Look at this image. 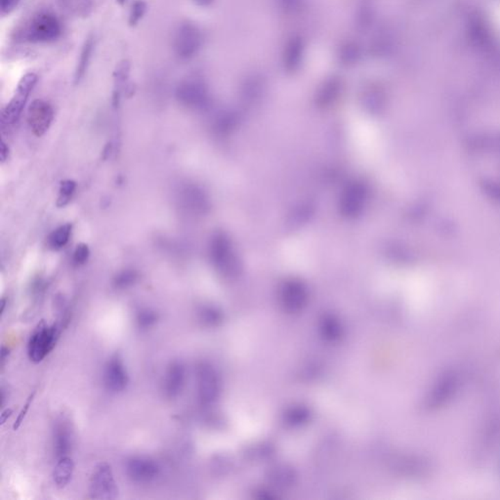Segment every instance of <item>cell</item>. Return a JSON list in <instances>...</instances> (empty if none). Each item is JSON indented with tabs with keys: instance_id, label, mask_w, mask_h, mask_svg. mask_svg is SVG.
<instances>
[{
	"instance_id": "1",
	"label": "cell",
	"mask_w": 500,
	"mask_h": 500,
	"mask_svg": "<svg viewBox=\"0 0 500 500\" xmlns=\"http://www.w3.org/2000/svg\"><path fill=\"white\" fill-rule=\"evenodd\" d=\"M63 34L61 20L56 14L41 11L32 16L20 32V38L32 45H45L58 40Z\"/></svg>"
},
{
	"instance_id": "2",
	"label": "cell",
	"mask_w": 500,
	"mask_h": 500,
	"mask_svg": "<svg viewBox=\"0 0 500 500\" xmlns=\"http://www.w3.org/2000/svg\"><path fill=\"white\" fill-rule=\"evenodd\" d=\"M60 333L58 324L49 326L45 321L39 322L27 342V356L32 363H41L51 353L58 342Z\"/></svg>"
},
{
	"instance_id": "3",
	"label": "cell",
	"mask_w": 500,
	"mask_h": 500,
	"mask_svg": "<svg viewBox=\"0 0 500 500\" xmlns=\"http://www.w3.org/2000/svg\"><path fill=\"white\" fill-rule=\"evenodd\" d=\"M202 45V34L200 27L193 23H181L175 29L172 46L177 58L188 61L198 54Z\"/></svg>"
},
{
	"instance_id": "4",
	"label": "cell",
	"mask_w": 500,
	"mask_h": 500,
	"mask_svg": "<svg viewBox=\"0 0 500 500\" xmlns=\"http://www.w3.org/2000/svg\"><path fill=\"white\" fill-rule=\"evenodd\" d=\"M38 77L36 73H27L21 78L19 84L16 87L15 93L11 99L10 102L7 104L1 112L2 126H11L18 119L24 110L25 106L29 100L32 90L38 84Z\"/></svg>"
},
{
	"instance_id": "5",
	"label": "cell",
	"mask_w": 500,
	"mask_h": 500,
	"mask_svg": "<svg viewBox=\"0 0 500 500\" xmlns=\"http://www.w3.org/2000/svg\"><path fill=\"white\" fill-rule=\"evenodd\" d=\"M89 492L94 499L110 500L119 497V487L109 463L97 465L90 479Z\"/></svg>"
},
{
	"instance_id": "6",
	"label": "cell",
	"mask_w": 500,
	"mask_h": 500,
	"mask_svg": "<svg viewBox=\"0 0 500 500\" xmlns=\"http://www.w3.org/2000/svg\"><path fill=\"white\" fill-rule=\"evenodd\" d=\"M198 398L202 405H211L218 400L221 381L218 372L209 363H200L197 366Z\"/></svg>"
},
{
	"instance_id": "7",
	"label": "cell",
	"mask_w": 500,
	"mask_h": 500,
	"mask_svg": "<svg viewBox=\"0 0 500 500\" xmlns=\"http://www.w3.org/2000/svg\"><path fill=\"white\" fill-rule=\"evenodd\" d=\"M229 239L224 234H216L211 241V257L212 263L221 274L232 276L236 274L237 263L233 253Z\"/></svg>"
},
{
	"instance_id": "8",
	"label": "cell",
	"mask_w": 500,
	"mask_h": 500,
	"mask_svg": "<svg viewBox=\"0 0 500 500\" xmlns=\"http://www.w3.org/2000/svg\"><path fill=\"white\" fill-rule=\"evenodd\" d=\"M126 473L132 483L149 485L158 478L160 468L156 460L147 456H131L126 462Z\"/></svg>"
},
{
	"instance_id": "9",
	"label": "cell",
	"mask_w": 500,
	"mask_h": 500,
	"mask_svg": "<svg viewBox=\"0 0 500 500\" xmlns=\"http://www.w3.org/2000/svg\"><path fill=\"white\" fill-rule=\"evenodd\" d=\"M129 375L121 355L115 354L107 361L104 370V384L112 394L121 393L128 388Z\"/></svg>"
},
{
	"instance_id": "10",
	"label": "cell",
	"mask_w": 500,
	"mask_h": 500,
	"mask_svg": "<svg viewBox=\"0 0 500 500\" xmlns=\"http://www.w3.org/2000/svg\"><path fill=\"white\" fill-rule=\"evenodd\" d=\"M54 119V110L47 101L36 99L27 110V123L38 137L45 135Z\"/></svg>"
},
{
	"instance_id": "11",
	"label": "cell",
	"mask_w": 500,
	"mask_h": 500,
	"mask_svg": "<svg viewBox=\"0 0 500 500\" xmlns=\"http://www.w3.org/2000/svg\"><path fill=\"white\" fill-rule=\"evenodd\" d=\"M308 302V290L299 281H290L285 283L281 291V303L287 312H300Z\"/></svg>"
},
{
	"instance_id": "12",
	"label": "cell",
	"mask_w": 500,
	"mask_h": 500,
	"mask_svg": "<svg viewBox=\"0 0 500 500\" xmlns=\"http://www.w3.org/2000/svg\"><path fill=\"white\" fill-rule=\"evenodd\" d=\"M187 380L186 366L181 361H174L168 365L163 379V390L165 397L176 398L185 388Z\"/></svg>"
},
{
	"instance_id": "13",
	"label": "cell",
	"mask_w": 500,
	"mask_h": 500,
	"mask_svg": "<svg viewBox=\"0 0 500 500\" xmlns=\"http://www.w3.org/2000/svg\"><path fill=\"white\" fill-rule=\"evenodd\" d=\"M176 97L180 103L189 108H200L206 105V87L197 80H186L177 87Z\"/></svg>"
},
{
	"instance_id": "14",
	"label": "cell",
	"mask_w": 500,
	"mask_h": 500,
	"mask_svg": "<svg viewBox=\"0 0 500 500\" xmlns=\"http://www.w3.org/2000/svg\"><path fill=\"white\" fill-rule=\"evenodd\" d=\"M53 453L57 460L69 455L73 447V431L70 423L64 418H59L54 423L52 434Z\"/></svg>"
},
{
	"instance_id": "15",
	"label": "cell",
	"mask_w": 500,
	"mask_h": 500,
	"mask_svg": "<svg viewBox=\"0 0 500 500\" xmlns=\"http://www.w3.org/2000/svg\"><path fill=\"white\" fill-rule=\"evenodd\" d=\"M95 47L96 41L93 36H90L85 39L82 50H80L77 66H75V75H73L75 84H80L87 75L94 52H95Z\"/></svg>"
},
{
	"instance_id": "16",
	"label": "cell",
	"mask_w": 500,
	"mask_h": 500,
	"mask_svg": "<svg viewBox=\"0 0 500 500\" xmlns=\"http://www.w3.org/2000/svg\"><path fill=\"white\" fill-rule=\"evenodd\" d=\"M75 472V463L70 456L59 458L56 466L53 470V481L58 488H66L73 479Z\"/></svg>"
},
{
	"instance_id": "17",
	"label": "cell",
	"mask_w": 500,
	"mask_h": 500,
	"mask_svg": "<svg viewBox=\"0 0 500 500\" xmlns=\"http://www.w3.org/2000/svg\"><path fill=\"white\" fill-rule=\"evenodd\" d=\"M366 192L365 187L356 185L350 187L343 197V209H346V213L349 215L358 214L361 206L365 204Z\"/></svg>"
},
{
	"instance_id": "18",
	"label": "cell",
	"mask_w": 500,
	"mask_h": 500,
	"mask_svg": "<svg viewBox=\"0 0 500 500\" xmlns=\"http://www.w3.org/2000/svg\"><path fill=\"white\" fill-rule=\"evenodd\" d=\"M131 64L128 60H122L117 64L114 71L115 90L112 95V101L115 105H117L121 100V91L128 84L129 75H130Z\"/></svg>"
},
{
	"instance_id": "19",
	"label": "cell",
	"mask_w": 500,
	"mask_h": 500,
	"mask_svg": "<svg viewBox=\"0 0 500 500\" xmlns=\"http://www.w3.org/2000/svg\"><path fill=\"white\" fill-rule=\"evenodd\" d=\"M67 12L77 17H88L93 12L95 0H57Z\"/></svg>"
},
{
	"instance_id": "20",
	"label": "cell",
	"mask_w": 500,
	"mask_h": 500,
	"mask_svg": "<svg viewBox=\"0 0 500 500\" xmlns=\"http://www.w3.org/2000/svg\"><path fill=\"white\" fill-rule=\"evenodd\" d=\"M180 202L183 204V206L187 209L198 211V209H204L206 206V199L202 195V191L195 187H186L181 190L180 193Z\"/></svg>"
},
{
	"instance_id": "21",
	"label": "cell",
	"mask_w": 500,
	"mask_h": 500,
	"mask_svg": "<svg viewBox=\"0 0 500 500\" xmlns=\"http://www.w3.org/2000/svg\"><path fill=\"white\" fill-rule=\"evenodd\" d=\"M270 481L276 486V487L287 488L294 485L296 475L294 470L283 465V466H276L271 470L269 475Z\"/></svg>"
},
{
	"instance_id": "22",
	"label": "cell",
	"mask_w": 500,
	"mask_h": 500,
	"mask_svg": "<svg viewBox=\"0 0 500 500\" xmlns=\"http://www.w3.org/2000/svg\"><path fill=\"white\" fill-rule=\"evenodd\" d=\"M71 233V225L64 224L55 230L54 232L48 237V246L53 250H59L63 248L69 239H70Z\"/></svg>"
},
{
	"instance_id": "23",
	"label": "cell",
	"mask_w": 500,
	"mask_h": 500,
	"mask_svg": "<svg viewBox=\"0 0 500 500\" xmlns=\"http://www.w3.org/2000/svg\"><path fill=\"white\" fill-rule=\"evenodd\" d=\"M158 320H160V316L158 313L150 308L140 309L136 315V322H137L138 327L142 331L152 329L156 326Z\"/></svg>"
},
{
	"instance_id": "24",
	"label": "cell",
	"mask_w": 500,
	"mask_h": 500,
	"mask_svg": "<svg viewBox=\"0 0 500 500\" xmlns=\"http://www.w3.org/2000/svg\"><path fill=\"white\" fill-rule=\"evenodd\" d=\"M147 5L144 0H135L130 7L128 16V24L130 27H136L146 15Z\"/></svg>"
},
{
	"instance_id": "25",
	"label": "cell",
	"mask_w": 500,
	"mask_h": 500,
	"mask_svg": "<svg viewBox=\"0 0 500 500\" xmlns=\"http://www.w3.org/2000/svg\"><path fill=\"white\" fill-rule=\"evenodd\" d=\"M138 280L137 272L134 270H124L114 278V287L117 289H126L132 287Z\"/></svg>"
},
{
	"instance_id": "26",
	"label": "cell",
	"mask_w": 500,
	"mask_h": 500,
	"mask_svg": "<svg viewBox=\"0 0 500 500\" xmlns=\"http://www.w3.org/2000/svg\"><path fill=\"white\" fill-rule=\"evenodd\" d=\"M322 335L329 340H335L341 335V326L340 322L333 317L324 318L322 326Z\"/></svg>"
},
{
	"instance_id": "27",
	"label": "cell",
	"mask_w": 500,
	"mask_h": 500,
	"mask_svg": "<svg viewBox=\"0 0 500 500\" xmlns=\"http://www.w3.org/2000/svg\"><path fill=\"white\" fill-rule=\"evenodd\" d=\"M75 188H77V184L73 180H64L62 182L57 206L59 207L67 206L75 193Z\"/></svg>"
},
{
	"instance_id": "28",
	"label": "cell",
	"mask_w": 500,
	"mask_h": 500,
	"mask_svg": "<svg viewBox=\"0 0 500 500\" xmlns=\"http://www.w3.org/2000/svg\"><path fill=\"white\" fill-rule=\"evenodd\" d=\"M200 322L206 326H216L221 322V314L216 309L204 307L199 311Z\"/></svg>"
},
{
	"instance_id": "29",
	"label": "cell",
	"mask_w": 500,
	"mask_h": 500,
	"mask_svg": "<svg viewBox=\"0 0 500 500\" xmlns=\"http://www.w3.org/2000/svg\"><path fill=\"white\" fill-rule=\"evenodd\" d=\"M90 255L88 246L85 243H80L73 252V261L77 266H82L86 263Z\"/></svg>"
},
{
	"instance_id": "30",
	"label": "cell",
	"mask_w": 500,
	"mask_h": 500,
	"mask_svg": "<svg viewBox=\"0 0 500 500\" xmlns=\"http://www.w3.org/2000/svg\"><path fill=\"white\" fill-rule=\"evenodd\" d=\"M309 412L306 409H294L289 412L287 420L294 424H301L307 420Z\"/></svg>"
},
{
	"instance_id": "31",
	"label": "cell",
	"mask_w": 500,
	"mask_h": 500,
	"mask_svg": "<svg viewBox=\"0 0 500 500\" xmlns=\"http://www.w3.org/2000/svg\"><path fill=\"white\" fill-rule=\"evenodd\" d=\"M20 2L21 0H0V13L2 16L10 15L19 6Z\"/></svg>"
},
{
	"instance_id": "32",
	"label": "cell",
	"mask_w": 500,
	"mask_h": 500,
	"mask_svg": "<svg viewBox=\"0 0 500 500\" xmlns=\"http://www.w3.org/2000/svg\"><path fill=\"white\" fill-rule=\"evenodd\" d=\"M34 395H36V392H34V393L31 394L29 398H27L26 405H25L24 407H23L22 411H21L19 416H18L17 417V420H16L15 424H14V430H17L18 428L20 427L21 424H22L23 421H24L25 417H26L27 412H29V407H31L32 400H34Z\"/></svg>"
},
{
	"instance_id": "33",
	"label": "cell",
	"mask_w": 500,
	"mask_h": 500,
	"mask_svg": "<svg viewBox=\"0 0 500 500\" xmlns=\"http://www.w3.org/2000/svg\"><path fill=\"white\" fill-rule=\"evenodd\" d=\"M8 154H9L8 147H7V145L5 144V143L2 142L1 154H0V156H1V160L5 161L6 158H8Z\"/></svg>"
},
{
	"instance_id": "34",
	"label": "cell",
	"mask_w": 500,
	"mask_h": 500,
	"mask_svg": "<svg viewBox=\"0 0 500 500\" xmlns=\"http://www.w3.org/2000/svg\"><path fill=\"white\" fill-rule=\"evenodd\" d=\"M193 1L195 2L197 5L206 7L211 5L213 0H193Z\"/></svg>"
},
{
	"instance_id": "35",
	"label": "cell",
	"mask_w": 500,
	"mask_h": 500,
	"mask_svg": "<svg viewBox=\"0 0 500 500\" xmlns=\"http://www.w3.org/2000/svg\"><path fill=\"white\" fill-rule=\"evenodd\" d=\"M11 414H12V409H6L5 412H3V414H1V424L5 423L6 419L11 416Z\"/></svg>"
},
{
	"instance_id": "36",
	"label": "cell",
	"mask_w": 500,
	"mask_h": 500,
	"mask_svg": "<svg viewBox=\"0 0 500 500\" xmlns=\"http://www.w3.org/2000/svg\"><path fill=\"white\" fill-rule=\"evenodd\" d=\"M117 3L119 4V5H124V4L128 2V0H117Z\"/></svg>"
}]
</instances>
